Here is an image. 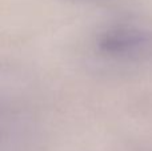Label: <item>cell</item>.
I'll use <instances>...</instances> for the list:
<instances>
[{
	"mask_svg": "<svg viewBox=\"0 0 152 151\" xmlns=\"http://www.w3.org/2000/svg\"><path fill=\"white\" fill-rule=\"evenodd\" d=\"M92 52L108 66L129 68L151 64L152 26L132 19L110 21L95 34Z\"/></svg>",
	"mask_w": 152,
	"mask_h": 151,
	"instance_id": "1",
	"label": "cell"
},
{
	"mask_svg": "<svg viewBox=\"0 0 152 151\" xmlns=\"http://www.w3.org/2000/svg\"><path fill=\"white\" fill-rule=\"evenodd\" d=\"M75 1H84V3H96V1H107V0H75Z\"/></svg>",
	"mask_w": 152,
	"mask_h": 151,
	"instance_id": "2",
	"label": "cell"
}]
</instances>
